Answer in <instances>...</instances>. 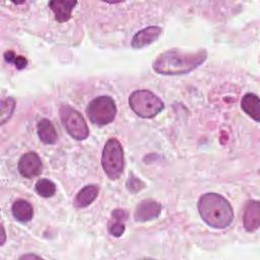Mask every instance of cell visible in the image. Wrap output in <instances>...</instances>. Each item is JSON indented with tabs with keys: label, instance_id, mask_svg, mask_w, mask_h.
<instances>
[{
	"label": "cell",
	"instance_id": "9c48e42d",
	"mask_svg": "<svg viewBox=\"0 0 260 260\" xmlns=\"http://www.w3.org/2000/svg\"><path fill=\"white\" fill-rule=\"evenodd\" d=\"M161 27L157 25H150L138 30L131 40V46L134 49H141L155 42L161 35Z\"/></svg>",
	"mask_w": 260,
	"mask_h": 260
},
{
	"label": "cell",
	"instance_id": "30bf717a",
	"mask_svg": "<svg viewBox=\"0 0 260 260\" xmlns=\"http://www.w3.org/2000/svg\"><path fill=\"white\" fill-rule=\"evenodd\" d=\"M243 225L247 232H254L260 225V203L258 200L247 201L243 213Z\"/></svg>",
	"mask_w": 260,
	"mask_h": 260
},
{
	"label": "cell",
	"instance_id": "5b68a950",
	"mask_svg": "<svg viewBox=\"0 0 260 260\" xmlns=\"http://www.w3.org/2000/svg\"><path fill=\"white\" fill-rule=\"evenodd\" d=\"M89 121L98 126L112 123L117 114L115 101L109 95H101L93 99L86 108Z\"/></svg>",
	"mask_w": 260,
	"mask_h": 260
},
{
	"label": "cell",
	"instance_id": "7402d4cb",
	"mask_svg": "<svg viewBox=\"0 0 260 260\" xmlns=\"http://www.w3.org/2000/svg\"><path fill=\"white\" fill-rule=\"evenodd\" d=\"M2 238H3V240H2V243H1V245H3V243H4V240H5V233H4V228L2 226Z\"/></svg>",
	"mask_w": 260,
	"mask_h": 260
},
{
	"label": "cell",
	"instance_id": "52a82bcc",
	"mask_svg": "<svg viewBox=\"0 0 260 260\" xmlns=\"http://www.w3.org/2000/svg\"><path fill=\"white\" fill-rule=\"evenodd\" d=\"M17 169L22 177L31 179L41 174L43 164L41 157L36 151H28L20 156L17 164Z\"/></svg>",
	"mask_w": 260,
	"mask_h": 260
},
{
	"label": "cell",
	"instance_id": "9a60e30c",
	"mask_svg": "<svg viewBox=\"0 0 260 260\" xmlns=\"http://www.w3.org/2000/svg\"><path fill=\"white\" fill-rule=\"evenodd\" d=\"M37 130L39 138L45 144H54L58 139L55 127L48 119H41L37 124Z\"/></svg>",
	"mask_w": 260,
	"mask_h": 260
},
{
	"label": "cell",
	"instance_id": "ac0fdd59",
	"mask_svg": "<svg viewBox=\"0 0 260 260\" xmlns=\"http://www.w3.org/2000/svg\"><path fill=\"white\" fill-rule=\"evenodd\" d=\"M15 108V100L6 98L1 101V125H3L12 115Z\"/></svg>",
	"mask_w": 260,
	"mask_h": 260
},
{
	"label": "cell",
	"instance_id": "8992f818",
	"mask_svg": "<svg viewBox=\"0 0 260 260\" xmlns=\"http://www.w3.org/2000/svg\"><path fill=\"white\" fill-rule=\"evenodd\" d=\"M60 118L68 134L76 140H84L89 134L87 124L82 115L68 105L61 106Z\"/></svg>",
	"mask_w": 260,
	"mask_h": 260
},
{
	"label": "cell",
	"instance_id": "7c38bea8",
	"mask_svg": "<svg viewBox=\"0 0 260 260\" xmlns=\"http://www.w3.org/2000/svg\"><path fill=\"white\" fill-rule=\"evenodd\" d=\"M128 217V213L125 209L117 208L112 211L111 219L108 224L109 233L114 237H121L125 232V221Z\"/></svg>",
	"mask_w": 260,
	"mask_h": 260
},
{
	"label": "cell",
	"instance_id": "5bb4252c",
	"mask_svg": "<svg viewBox=\"0 0 260 260\" xmlns=\"http://www.w3.org/2000/svg\"><path fill=\"white\" fill-rule=\"evenodd\" d=\"M13 217L19 222H27L34 216V208L31 204L24 199H17L11 206Z\"/></svg>",
	"mask_w": 260,
	"mask_h": 260
},
{
	"label": "cell",
	"instance_id": "6da1fadb",
	"mask_svg": "<svg viewBox=\"0 0 260 260\" xmlns=\"http://www.w3.org/2000/svg\"><path fill=\"white\" fill-rule=\"evenodd\" d=\"M207 58L205 50L196 52H183L168 50L160 53L153 61V70L162 75H182L199 67Z\"/></svg>",
	"mask_w": 260,
	"mask_h": 260
},
{
	"label": "cell",
	"instance_id": "ba28073f",
	"mask_svg": "<svg viewBox=\"0 0 260 260\" xmlns=\"http://www.w3.org/2000/svg\"><path fill=\"white\" fill-rule=\"evenodd\" d=\"M161 212V204L153 199L141 200L134 211V219L139 222L152 220Z\"/></svg>",
	"mask_w": 260,
	"mask_h": 260
},
{
	"label": "cell",
	"instance_id": "2e32d148",
	"mask_svg": "<svg viewBox=\"0 0 260 260\" xmlns=\"http://www.w3.org/2000/svg\"><path fill=\"white\" fill-rule=\"evenodd\" d=\"M242 110L256 122L260 121V103L259 98L255 93H246L241 101Z\"/></svg>",
	"mask_w": 260,
	"mask_h": 260
},
{
	"label": "cell",
	"instance_id": "7a4b0ae2",
	"mask_svg": "<svg viewBox=\"0 0 260 260\" xmlns=\"http://www.w3.org/2000/svg\"><path fill=\"white\" fill-rule=\"evenodd\" d=\"M198 211L204 222L217 230L228 228L234 219L230 202L217 193L203 194L198 200Z\"/></svg>",
	"mask_w": 260,
	"mask_h": 260
},
{
	"label": "cell",
	"instance_id": "4fadbf2b",
	"mask_svg": "<svg viewBox=\"0 0 260 260\" xmlns=\"http://www.w3.org/2000/svg\"><path fill=\"white\" fill-rule=\"evenodd\" d=\"M99 192H100V189H99V186L96 185L90 184V185L84 186L76 194L73 201V205L77 208H84L90 205L98 197Z\"/></svg>",
	"mask_w": 260,
	"mask_h": 260
},
{
	"label": "cell",
	"instance_id": "e0dca14e",
	"mask_svg": "<svg viewBox=\"0 0 260 260\" xmlns=\"http://www.w3.org/2000/svg\"><path fill=\"white\" fill-rule=\"evenodd\" d=\"M35 188L37 193L44 198L52 197L56 192V185L48 179H40L36 183Z\"/></svg>",
	"mask_w": 260,
	"mask_h": 260
},
{
	"label": "cell",
	"instance_id": "3957f363",
	"mask_svg": "<svg viewBox=\"0 0 260 260\" xmlns=\"http://www.w3.org/2000/svg\"><path fill=\"white\" fill-rule=\"evenodd\" d=\"M129 106L138 117L150 119L164 110L165 104L152 91L147 89H138L130 94Z\"/></svg>",
	"mask_w": 260,
	"mask_h": 260
},
{
	"label": "cell",
	"instance_id": "8fae6325",
	"mask_svg": "<svg viewBox=\"0 0 260 260\" xmlns=\"http://www.w3.org/2000/svg\"><path fill=\"white\" fill-rule=\"evenodd\" d=\"M76 1L72 0H53L49 2V7L55 14V19L59 22H65L70 19L71 13Z\"/></svg>",
	"mask_w": 260,
	"mask_h": 260
},
{
	"label": "cell",
	"instance_id": "277c9868",
	"mask_svg": "<svg viewBox=\"0 0 260 260\" xmlns=\"http://www.w3.org/2000/svg\"><path fill=\"white\" fill-rule=\"evenodd\" d=\"M102 167L105 174L111 180H117L124 170V151L120 141L110 138L102 153Z\"/></svg>",
	"mask_w": 260,
	"mask_h": 260
},
{
	"label": "cell",
	"instance_id": "d6986e66",
	"mask_svg": "<svg viewBox=\"0 0 260 260\" xmlns=\"http://www.w3.org/2000/svg\"><path fill=\"white\" fill-rule=\"evenodd\" d=\"M4 58L8 63L13 64L17 69L21 70L23 68L26 67L27 65V60L26 58H24L23 56L20 55H16L14 52L12 51H7L4 53Z\"/></svg>",
	"mask_w": 260,
	"mask_h": 260
},
{
	"label": "cell",
	"instance_id": "ffe728a7",
	"mask_svg": "<svg viewBox=\"0 0 260 260\" xmlns=\"http://www.w3.org/2000/svg\"><path fill=\"white\" fill-rule=\"evenodd\" d=\"M144 187L143 182H141L137 177H135L133 174L129 176V179L127 181V188L131 192H138Z\"/></svg>",
	"mask_w": 260,
	"mask_h": 260
},
{
	"label": "cell",
	"instance_id": "44dd1931",
	"mask_svg": "<svg viewBox=\"0 0 260 260\" xmlns=\"http://www.w3.org/2000/svg\"><path fill=\"white\" fill-rule=\"evenodd\" d=\"M27 258H41V257L34 255V254H26V255H23L20 257V259H27Z\"/></svg>",
	"mask_w": 260,
	"mask_h": 260
}]
</instances>
